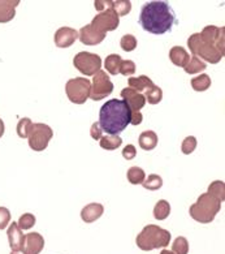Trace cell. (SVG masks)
Segmentation results:
<instances>
[{"label": "cell", "mask_w": 225, "mask_h": 254, "mask_svg": "<svg viewBox=\"0 0 225 254\" xmlns=\"http://www.w3.org/2000/svg\"><path fill=\"white\" fill-rule=\"evenodd\" d=\"M138 142L141 149L146 150V151H151V150L158 146L159 138H158V134L154 130H146V132L141 133Z\"/></svg>", "instance_id": "ffe728a7"}, {"label": "cell", "mask_w": 225, "mask_h": 254, "mask_svg": "<svg viewBox=\"0 0 225 254\" xmlns=\"http://www.w3.org/2000/svg\"><path fill=\"white\" fill-rule=\"evenodd\" d=\"M170 214V205L169 202L166 199H160L154 207V218L156 220H164L167 219Z\"/></svg>", "instance_id": "603a6c76"}, {"label": "cell", "mask_w": 225, "mask_h": 254, "mask_svg": "<svg viewBox=\"0 0 225 254\" xmlns=\"http://www.w3.org/2000/svg\"><path fill=\"white\" fill-rule=\"evenodd\" d=\"M18 4L20 0H0V24L13 20Z\"/></svg>", "instance_id": "e0dca14e"}, {"label": "cell", "mask_w": 225, "mask_h": 254, "mask_svg": "<svg viewBox=\"0 0 225 254\" xmlns=\"http://www.w3.org/2000/svg\"><path fill=\"white\" fill-rule=\"evenodd\" d=\"M8 241L12 252H21L25 244V235L22 233V230L18 227L17 222H12L7 231Z\"/></svg>", "instance_id": "2e32d148"}, {"label": "cell", "mask_w": 225, "mask_h": 254, "mask_svg": "<svg viewBox=\"0 0 225 254\" xmlns=\"http://www.w3.org/2000/svg\"><path fill=\"white\" fill-rule=\"evenodd\" d=\"M10 254H25L22 252H10Z\"/></svg>", "instance_id": "f6af8a7d"}, {"label": "cell", "mask_w": 225, "mask_h": 254, "mask_svg": "<svg viewBox=\"0 0 225 254\" xmlns=\"http://www.w3.org/2000/svg\"><path fill=\"white\" fill-rule=\"evenodd\" d=\"M145 99L149 102L150 105H158L163 99V90L159 86L154 85L153 87H150V89L146 90Z\"/></svg>", "instance_id": "83f0119b"}, {"label": "cell", "mask_w": 225, "mask_h": 254, "mask_svg": "<svg viewBox=\"0 0 225 254\" xmlns=\"http://www.w3.org/2000/svg\"><path fill=\"white\" fill-rule=\"evenodd\" d=\"M170 239H172V235L169 231L155 224H149L137 236L135 244L141 251L150 252L154 249H159V248L168 247Z\"/></svg>", "instance_id": "3957f363"}, {"label": "cell", "mask_w": 225, "mask_h": 254, "mask_svg": "<svg viewBox=\"0 0 225 254\" xmlns=\"http://www.w3.org/2000/svg\"><path fill=\"white\" fill-rule=\"evenodd\" d=\"M4 132H5V126H4V122L0 119V138L3 137Z\"/></svg>", "instance_id": "7bdbcfd3"}, {"label": "cell", "mask_w": 225, "mask_h": 254, "mask_svg": "<svg viewBox=\"0 0 225 254\" xmlns=\"http://www.w3.org/2000/svg\"><path fill=\"white\" fill-rule=\"evenodd\" d=\"M45 248V239L41 233L31 232L25 235V244L22 253L25 254H39Z\"/></svg>", "instance_id": "4fadbf2b"}, {"label": "cell", "mask_w": 225, "mask_h": 254, "mask_svg": "<svg viewBox=\"0 0 225 254\" xmlns=\"http://www.w3.org/2000/svg\"><path fill=\"white\" fill-rule=\"evenodd\" d=\"M211 86V78L208 74H199L191 80V87L195 91H206Z\"/></svg>", "instance_id": "4316f807"}, {"label": "cell", "mask_w": 225, "mask_h": 254, "mask_svg": "<svg viewBox=\"0 0 225 254\" xmlns=\"http://www.w3.org/2000/svg\"><path fill=\"white\" fill-rule=\"evenodd\" d=\"M146 179L145 171L141 167H130L128 171V180L130 184L138 185L142 184Z\"/></svg>", "instance_id": "f1b7e54d"}, {"label": "cell", "mask_w": 225, "mask_h": 254, "mask_svg": "<svg viewBox=\"0 0 225 254\" xmlns=\"http://www.w3.org/2000/svg\"><path fill=\"white\" fill-rule=\"evenodd\" d=\"M113 91V84L111 78L106 73V70H99L94 74L93 85H91L90 98L93 101H102L110 97Z\"/></svg>", "instance_id": "9c48e42d"}, {"label": "cell", "mask_w": 225, "mask_h": 254, "mask_svg": "<svg viewBox=\"0 0 225 254\" xmlns=\"http://www.w3.org/2000/svg\"><path fill=\"white\" fill-rule=\"evenodd\" d=\"M99 145L104 150H116L122 145V139L120 136H102L99 139Z\"/></svg>", "instance_id": "cb8c5ba5"}, {"label": "cell", "mask_w": 225, "mask_h": 254, "mask_svg": "<svg viewBox=\"0 0 225 254\" xmlns=\"http://www.w3.org/2000/svg\"><path fill=\"white\" fill-rule=\"evenodd\" d=\"M132 120V110L122 99H110L99 110V126L110 136H118Z\"/></svg>", "instance_id": "7a4b0ae2"}, {"label": "cell", "mask_w": 225, "mask_h": 254, "mask_svg": "<svg viewBox=\"0 0 225 254\" xmlns=\"http://www.w3.org/2000/svg\"><path fill=\"white\" fill-rule=\"evenodd\" d=\"M121 98L122 101L126 102V105L132 110V112H139L146 105L145 95L133 90L130 87H125L121 91Z\"/></svg>", "instance_id": "7c38bea8"}, {"label": "cell", "mask_w": 225, "mask_h": 254, "mask_svg": "<svg viewBox=\"0 0 225 254\" xmlns=\"http://www.w3.org/2000/svg\"><path fill=\"white\" fill-rule=\"evenodd\" d=\"M94 7L99 12H103L106 9L112 8V0H95L94 1Z\"/></svg>", "instance_id": "f35d334b"}, {"label": "cell", "mask_w": 225, "mask_h": 254, "mask_svg": "<svg viewBox=\"0 0 225 254\" xmlns=\"http://www.w3.org/2000/svg\"><path fill=\"white\" fill-rule=\"evenodd\" d=\"M121 56L117 55V54H111L110 56L106 58V62H104V66H106V70L108 73L112 74V76H116V74L120 73V65H121Z\"/></svg>", "instance_id": "7402d4cb"}, {"label": "cell", "mask_w": 225, "mask_h": 254, "mask_svg": "<svg viewBox=\"0 0 225 254\" xmlns=\"http://www.w3.org/2000/svg\"><path fill=\"white\" fill-rule=\"evenodd\" d=\"M143 188L147 189V190H158L163 187V179L159 175H150L149 178L145 179V181L142 183Z\"/></svg>", "instance_id": "f546056e"}, {"label": "cell", "mask_w": 225, "mask_h": 254, "mask_svg": "<svg viewBox=\"0 0 225 254\" xmlns=\"http://www.w3.org/2000/svg\"><path fill=\"white\" fill-rule=\"evenodd\" d=\"M10 222V212L7 207H0V230H4Z\"/></svg>", "instance_id": "74e56055"}, {"label": "cell", "mask_w": 225, "mask_h": 254, "mask_svg": "<svg viewBox=\"0 0 225 254\" xmlns=\"http://www.w3.org/2000/svg\"><path fill=\"white\" fill-rule=\"evenodd\" d=\"M220 210H222V202L208 193H203L198 197L194 205L190 206L189 214L197 222L202 224H208L214 222Z\"/></svg>", "instance_id": "277c9868"}, {"label": "cell", "mask_w": 225, "mask_h": 254, "mask_svg": "<svg viewBox=\"0 0 225 254\" xmlns=\"http://www.w3.org/2000/svg\"><path fill=\"white\" fill-rule=\"evenodd\" d=\"M90 134L94 139H101L102 136H103V130H102L99 123H94L91 126L90 129Z\"/></svg>", "instance_id": "60d3db41"}, {"label": "cell", "mask_w": 225, "mask_h": 254, "mask_svg": "<svg viewBox=\"0 0 225 254\" xmlns=\"http://www.w3.org/2000/svg\"><path fill=\"white\" fill-rule=\"evenodd\" d=\"M91 82L86 77H76L66 82L65 93L69 101L76 105H83L90 98Z\"/></svg>", "instance_id": "8992f818"}, {"label": "cell", "mask_w": 225, "mask_h": 254, "mask_svg": "<svg viewBox=\"0 0 225 254\" xmlns=\"http://www.w3.org/2000/svg\"><path fill=\"white\" fill-rule=\"evenodd\" d=\"M112 8L118 14V17L126 16L132 11V3L129 0H116V1H112Z\"/></svg>", "instance_id": "4dcf8cb0"}, {"label": "cell", "mask_w": 225, "mask_h": 254, "mask_svg": "<svg viewBox=\"0 0 225 254\" xmlns=\"http://www.w3.org/2000/svg\"><path fill=\"white\" fill-rule=\"evenodd\" d=\"M191 56L189 55L186 50L181 46H174L172 47L169 51V59L170 62L174 64L176 66H181V68H185L186 64L189 63Z\"/></svg>", "instance_id": "d6986e66"}, {"label": "cell", "mask_w": 225, "mask_h": 254, "mask_svg": "<svg viewBox=\"0 0 225 254\" xmlns=\"http://www.w3.org/2000/svg\"><path fill=\"white\" fill-rule=\"evenodd\" d=\"M208 194H211L212 197H215L216 199H219L220 202H223L225 199V184L224 181L216 180L214 183L210 184L207 190Z\"/></svg>", "instance_id": "d4e9b609"}, {"label": "cell", "mask_w": 225, "mask_h": 254, "mask_svg": "<svg viewBox=\"0 0 225 254\" xmlns=\"http://www.w3.org/2000/svg\"><path fill=\"white\" fill-rule=\"evenodd\" d=\"M135 155H137V150L133 145H126L122 150V157L125 158L126 160H132L134 159Z\"/></svg>", "instance_id": "ab89813d"}, {"label": "cell", "mask_w": 225, "mask_h": 254, "mask_svg": "<svg viewBox=\"0 0 225 254\" xmlns=\"http://www.w3.org/2000/svg\"><path fill=\"white\" fill-rule=\"evenodd\" d=\"M195 147H197V138L193 136L186 137V138L184 139L182 145H181V150H182V153H184L185 155H189V154L193 153L195 150Z\"/></svg>", "instance_id": "d590c367"}, {"label": "cell", "mask_w": 225, "mask_h": 254, "mask_svg": "<svg viewBox=\"0 0 225 254\" xmlns=\"http://www.w3.org/2000/svg\"><path fill=\"white\" fill-rule=\"evenodd\" d=\"M224 32H225L224 26L218 28V26L210 25V26H206V28L199 33V34H201V38L203 39L205 42L210 43V45L212 46H215L220 53L225 54Z\"/></svg>", "instance_id": "8fae6325"}, {"label": "cell", "mask_w": 225, "mask_h": 254, "mask_svg": "<svg viewBox=\"0 0 225 254\" xmlns=\"http://www.w3.org/2000/svg\"><path fill=\"white\" fill-rule=\"evenodd\" d=\"M128 84L130 89L138 91V93H141V91L143 90H147V89H150V87H153L154 85H155L153 82V80L147 76L130 77L128 80Z\"/></svg>", "instance_id": "44dd1931"}, {"label": "cell", "mask_w": 225, "mask_h": 254, "mask_svg": "<svg viewBox=\"0 0 225 254\" xmlns=\"http://www.w3.org/2000/svg\"><path fill=\"white\" fill-rule=\"evenodd\" d=\"M138 22L145 32L162 35L169 33L178 20L168 1H150L141 8Z\"/></svg>", "instance_id": "6da1fadb"}, {"label": "cell", "mask_w": 225, "mask_h": 254, "mask_svg": "<svg viewBox=\"0 0 225 254\" xmlns=\"http://www.w3.org/2000/svg\"><path fill=\"white\" fill-rule=\"evenodd\" d=\"M54 132H52L51 127L47 124H42V123H33L29 133V146L34 151H43L47 149L50 141H51Z\"/></svg>", "instance_id": "52a82bcc"}, {"label": "cell", "mask_w": 225, "mask_h": 254, "mask_svg": "<svg viewBox=\"0 0 225 254\" xmlns=\"http://www.w3.org/2000/svg\"><path fill=\"white\" fill-rule=\"evenodd\" d=\"M172 252L174 254H187L189 253V243L185 237L178 236L172 244Z\"/></svg>", "instance_id": "1f68e13d"}, {"label": "cell", "mask_w": 225, "mask_h": 254, "mask_svg": "<svg viewBox=\"0 0 225 254\" xmlns=\"http://www.w3.org/2000/svg\"><path fill=\"white\" fill-rule=\"evenodd\" d=\"M206 68H207V65H206L205 62H202L201 59H198L195 56H191L189 63L184 68V70L187 74H195L199 73V72H203Z\"/></svg>", "instance_id": "484cf974"}, {"label": "cell", "mask_w": 225, "mask_h": 254, "mask_svg": "<svg viewBox=\"0 0 225 254\" xmlns=\"http://www.w3.org/2000/svg\"><path fill=\"white\" fill-rule=\"evenodd\" d=\"M78 38V32L72 28H60L55 33V45L59 49H68Z\"/></svg>", "instance_id": "9a60e30c"}, {"label": "cell", "mask_w": 225, "mask_h": 254, "mask_svg": "<svg viewBox=\"0 0 225 254\" xmlns=\"http://www.w3.org/2000/svg\"><path fill=\"white\" fill-rule=\"evenodd\" d=\"M118 24H120V17L118 14L113 11V8H110V9H106L103 12H99V13L93 18L91 21V26H93L95 30L101 33L107 32H113L118 28Z\"/></svg>", "instance_id": "30bf717a"}, {"label": "cell", "mask_w": 225, "mask_h": 254, "mask_svg": "<svg viewBox=\"0 0 225 254\" xmlns=\"http://www.w3.org/2000/svg\"><path fill=\"white\" fill-rule=\"evenodd\" d=\"M106 35H107L106 33L98 32V30H95V29L89 24L81 29L80 33H78V38H80V41L83 45L95 46L103 42L104 38H106Z\"/></svg>", "instance_id": "5bb4252c"}, {"label": "cell", "mask_w": 225, "mask_h": 254, "mask_svg": "<svg viewBox=\"0 0 225 254\" xmlns=\"http://www.w3.org/2000/svg\"><path fill=\"white\" fill-rule=\"evenodd\" d=\"M33 126V123L29 118H24L21 119L20 122L17 124V134L20 138H28L29 137V133H30V128Z\"/></svg>", "instance_id": "d6a6232c"}, {"label": "cell", "mask_w": 225, "mask_h": 254, "mask_svg": "<svg viewBox=\"0 0 225 254\" xmlns=\"http://www.w3.org/2000/svg\"><path fill=\"white\" fill-rule=\"evenodd\" d=\"M187 46H189V50L191 51L193 56L198 59L206 60L211 64H218L224 58V54L220 53L215 46L205 42L201 38L199 33H194L193 35H190V38L187 39Z\"/></svg>", "instance_id": "5b68a950"}, {"label": "cell", "mask_w": 225, "mask_h": 254, "mask_svg": "<svg viewBox=\"0 0 225 254\" xmlns=\"http://www.w3.org/2000/svg\"><path fill=\"white\" fill-rule=\"evenodd\" d=\"M35 222H37L35 216L33 215V214H29V212H26V214H24V215L20 216V219H18L17 224L21 230L26 231V230H30L31 227H34Z\"/></svg>", "instance_id": "836d02e7"}, {"label": "cell", "mask_w": 225, "mask_h": 254, "mask_svg": "<svg viewBox=\"0 0 225 254\" xmlns=\"http://www.w3.org/2000/svg\"><path fill=\"white\" fill-rule=\"evenodd\" d=\"M103 205L97 203V202L89 203V205L85 206L82 209V211H81V219L85 223H94L95 220H98L102 215H103Z\"/></svg>", "instance_id": "ac0fdd59"}, {"label": "cell", "mask_w": 225, "mask_h": 254, "mask_svg": "<svg viewBox=\"0 0 225 254\" xmlns=\"http://www.w3.org/2000/svg\"><path fill=\"white\" fill-rule=\"evenodd\" d=\"M160 254H174L172 251H168V249H163V251L160 252Z\"/></svg>", "instance_id": "ee69618b"}, {"label": "cell", "mask_w": 225, "mask_h": 254, "mask_svg": "<svg viewBox=\"0 0 225 254\" xmlns=\"http://www.w3.org/2000/svg\"><path fill=\"white\" fill-rule=\"evenodd\" d=\"M120 46L124 51L130 53V51L137 49V38L132 34H125L120 41Z\"/></svg>", "instance_id": "e575fe53"}, {"label": "cell", "mask_w": 225, "mask_h": 254, "mask_svg": "<svg viewBox=\"0 0 225 254\" xmlns=\"http://www.w3.org/2000/svg\"><path fill=\"white\" fill-rule=\"evenodd\" d=\"M135 72V64L132 60H122L121 65H120V73L122 76H132Z\"/></svg>", "instance_id": "8d00e7d4"}, {"label": "cell", "mask_w": 225, "mask_h": 254, "mask_svg": "<svg viewBox=\"0 0 225 254\" xmlns=\"http://www.w3.org/2000/svg\"><path fill=\"white\" fill-rule=\"evenodd\" d=\"M73 65L85 76H94L97 72L101 70L102 59L101 56L97 55V54L82 51V53H78L74 56Z\"/></svg>", "instance_id": "ba28073f"}, {"label": "cell", "mask_w": 225, "mask_h": 254, "mask_svg": "<svg viewBox=\"0 0 225 254\" xmlns=\"http://www.w3.org/2000/svg\"><path fill=\"white\" fill-rule=\"evenodd\" d=\"M142 122H143V116L142 114H141V111L132 112V120H130V124H133V126H139Z\"/></svg>", "instance_id": "b9f144b4"}]
</instances>
